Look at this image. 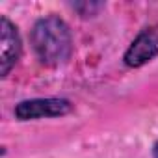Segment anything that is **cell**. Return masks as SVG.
<instances>
[{
  "instance_id": "5",
  "label": "cell",
  "mask_w": 158,
  "mask_h": 158,
  "mask_svg": "<svg viewBox=\"0 0 158 158\" xmlns=\"http://www.w3.org/2000/svg\"><path fill=\"white\" fill-rule=\"evenodd\" d=\"M84 6H86V8L89 10V13H93L95 10H101V8H102V4H84ZM74 8H76L78 11H82V6H80V4H76ZM84 17H86V13H84Z\"/></svg>"
},
{
  "instance_id": "4",
  "label": "cell",
  "mask_w": 158,
  "mask_h": 158,
  "mask_svg": "<svg viewBox=\"0 0 158 158\" xmlns=\"http://www.w3.org/2000/svg\"><path fill=\"white\" fill-rule=\"evenodd\" d=\"M0 34H2V45H0V74L6 78L11 69L17 65L21 54H23V43L21 35L17 32V26L4 15L0 19Z\"/></svg>"
},
{
  "instance_id": "6",
  "label": "cell",
  "mask_w": 158,
  "mask_h": 158,
  "mask_svg": "<svg viewBox=\"0 0 158 158\" xmlns=\"http://www.w3.org/2000/svg\"><path fill=\"white\" fill-rule=\"evenodd\" d=\"M152 158H158V141L152 145Z\"/></svg>"
},
{
  "instance_id": "1",
  "label": "cell",
  "mask_w": 158,
  "mask_h": 158,
  "mask_svg": "<svg viewBox=\"0 0 158 158\" xmlns=\"http://www.w3.org/2000/svg\"><path fill=\"white\" fill-rule=\"evenodd\" d=\"M30 41L39 61L48 67L63 65L73 54L71 30L58 15H47L39 19L32 28Z\"/></svg>"
},
{
  "instance_id": "2",
  "label": "cell",
  "mask_w": 158,
  "mask_h": 158,
  "mask_svg": "<svg viewBox=\"0 0 158 158\" xmlns=\"http://www.w3.org/2000/svg\"><path fill=\"white\" fill-rule=\"evenodd\" d=\"M71 112H73L71 101L58 99V97L21 101L13 110L19 121H34V119H43V117H63Z\"/></svg>"
},
{
  "instance_id": "3",
  "label": "cell",
  "mask_w": 158,
  "mask_h": 158,
  "mask_svg": "<svg viewBox=\"0 0 158 158\" xmlns=\"http://www.w3.org/2000/svg\"><path fill=\"white\" fill-rule=\"evenodd\" d=\"M156 56H158V26H147L130 43V47L123 56V61L127 67L138 69L154 60Z\"/></svg>"
}]
</instances>
